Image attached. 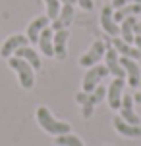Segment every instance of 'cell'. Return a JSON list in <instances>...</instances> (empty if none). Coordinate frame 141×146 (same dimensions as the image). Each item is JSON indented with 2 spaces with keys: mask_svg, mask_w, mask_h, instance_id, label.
<instances>
[{
  "mask_svg": "<svg viewBox=\"0 0 141 146\" xmlns=\"http://www.w3.org/2000/svg\"><path fill=\"white\" fill-rule=\"evenodd\" d=\"M134 42H135V48L141 52V35H135V38H134Z\"/></svg>",
  "mask_w": 141,
  "mask_h": 146,
  "instance_id": "25",
  "label": "cell"
},
{
  "mask_svg": "<svg viewBox=\"0 0 141 146\" xmlns=\"http://www.w3.org/2000/svg\"><path fill=\"white\" fill-rule=\"evenodd\" d=\"M139 87H141V83H139Z\"/></svg>",
  "mask_w": 141,
  "mask_h": 146,
  "instance_id": "29",
  "label": "cell"
},
{
  "mask_svg": "<svg viewBox=\"0 0 141 146\" xmlns=\"http://www.w3.org/2000/svg\"><path fill=\"white\" fill-rule=\"evenodd\" d=\"M60 2H62V4H72V6H74L77 0H60Z\"/></svg>",
  "mask_w": 141,
  "mask_h": 146,
  "instance_id": "27",
  "label": "cell"
},
{
  "mask_svg": "<svg viewBox=\"0 0 141 146\" xmlns=\"http://www.w3.org/2000/svg\"><path fill=\"white\" fill-rule=\"evenodd\" d=\"M104 96H106V88L101 87V85H99L93 92H85V98H83V102H81V106H83V108H81V113H83V117H85V119H89V117L93 115L95 106L103 100Z\"/></svg>",
  "mask_w": 141,
  "mask_h": 146,
  "instance_id": "5",
  "label": "cell"
},
{
  "mask_svg": "<svg viewBox=\"0 0 141 146\" xmlns=\"http://www.w3.org/2000/svg\"><path fill=\"white\" fill-rule=\"evenodd\" d=\"M114 50L116 52H120L122 56H126V58H132V60H139L141 58V52L137 50V48H134L132 44H128V42H124L122 38H118V36H114Z\"/></svg>",
  "mask_w": 141,
  "mask_h": 146,
  "instance_id": "18",
  "label": "cell"
},
{
  "mask_svg": "<svg viewBox=\"0 0 141 146\" xmlns=\"http://www.w3.org/2000/svg\"><path fill=\"white\" fill-rule=\"evenodd\" d=\"M124 87H126V81L124 79H114L110 83L108 90H106V98H108V104H110L112 110H120L122 94H124Z\"/></svg>",
  "mask_w": 141,
  "mask_h": 146,
  "instance_id": "9",
  "label": "cell"
},
{
  "mask_svg": "<svg viewBox=\"0 0 141 146\" xmlns=\"http://www.w3.org/2000/svg\"><path fill=\"white\" fill-rule=\"evenodd\" d=\"M45 4H46V17L54 21L60 14V0H45Z\"/></svg>",
  "mask_w": 141,
  "mask_h": 146,
  "instance_id": "22",
  "label": "cell"
},
{
  "mask_svg": "<svg viewBox=\"0 0 141 146\" xmlns=\"http://www.w3.org/2000/svg\"><path fill=\"white\" fill-rule=\"evenodd\" d=\"M137 14H141V4H128V6H122L114 12V21H124L126 17H132Z\"/></svg>",
  "mask_w": 141,
  "mask_h": 146,
  "instance_id": "20",
  "label": "cell"
},
{
  "mask_svg": "<svg viewBox=\"0 0 141 146\" xmlns=\"http://www.w3.org/2000/svg\"><path fill=\"white\" fill-rule=\"evenodd\" d=\"M108 75V69L106 66H93L89 71L85 73V77H83V92H93L97 87H99V81L104 79Z\"/></svg>",
  "mask_w": 141,
  "mask_h": 146,
  "instance_id": "4",
  "label": "cell"
},
{
  "mask_svg": "<svg viewBox=\"0 0 141 146\" xmlns=\"http://www.w3.org/2000/svg\"><path fill=\"white\" fill-rule=\"evenodd\" d=\"M135 35H141V21L135 23Z\"/></svg>",
  "mask_w": 141,
  "mask_h": 146,
  "instance_id": "26",
  "label": "cell"
},
{
  "mask_svg": "<svg viewBox=\"0 0 141 146\" xmlns=\"http://www.w3.org/2000/svg\"><path fill=\"white\" fill-rule=\"evenodd\" d=\"M68 38H70V31L68 29L54 31L52 48H54V56L58 60H66V56H68Z\"/></svg>",
  "mask_w": 141,
  "mask_h": 146,
  "instance_id": "6",
  "label": "cell"
},
{
  "mask_svg": "<svg viewBox=\"0 0 141 146\" xmlns=\"http://www.w3.org/2000/svg\"><path fill=\"white\" fill-rule=\"evenodd\" d=\"M120 64L124 67V71H126V77H128V83H130V87H139L141 83V69L137 66V62L132 58H120Z\"/></svg>",
  "mask_w": 141,
  "mask_h": 146,
  "instance_id": "8",
  "label": "cell"
},
{
  "mask_svg": "<svg viewBox=\"0 0 141 146\" xmlns=\"http://www.w3.org/2000/svg\"><path fill=\"white\" fill-rule=\"evenodd\" d=\"M114 129L128 139H139L141 137V125H130L122 117H114Z\"/></svg>",
  "mask_w": 141,
  "mask_h": 146,
  "instance_id": "14",
  "label": "cell"
},
{
  "mask_svg": "<svg viewBox=\"0 0 141 146\" xmlns=\"http://www.w3.org/2000/svg\"><path fill=\"white\" fill-rule=\"evenodd\" d=\"M104 52H106V44H104L103 40H95L93 46H91L89 50L79 58V66H81V67H93V66H97V64L101 62V58L104 56Z\"/></svg>",
  "mask_w": 141,
  "mask_h": 146,
  "instance_id": "3",
  "label": "cell"
},
{
  "mask_svg": "<svg viewBox=\"0 0 141 146\" xmlns=\"http://www.w3.org/2000/svg\"><path fill=\"white\" fill-rule=\"evenodd\" d=\"M135 23H137L135 15H132V17H126V19L122 21L120 35H122V40H124V42H128V44L134 42V38H135Z\"/></svg>",
  "mask_w": 141,
  "mask_h": 146,
  "instance_id": "19",
  "label": "cell"
},
{
  "mask_svg": "<svg viewBox=\"0 0 141 146\" xmlns=\"http://www.w3.org/2000/svg\"><path fill=\"white\" fill-rule=\"evenodd\" d=\"M72 21H74V6H72V4H64V6L60 8L58 17L52 21V31L68 29Z\"/></svg>",
  "mask_w": 141,
  "mask_h": 146,
  "instance_id": "12",
  "label": "cell"
},
{
  "mask_svg": "<svg viewBox=\"0 0 141 146\" xmlns=\"http://www.w3.org/2000/svg\"><path fill=\"white\" fill-rule=\"evenodd\" d=\"M54 144H58V146H83L81 139H77L75 135H58L56 139H54Z\"/></svg>",
  "mask_w": 141,
  "mask_h": 146,
  "instance_id": "21",
  "label": "cell"
},
{
  "mask_svg": "<svg viewBox=\"0 0 141 146\" xmlns=\"http://www.w3.org/2000/svg\"><path fill=\"white\" fill-rule=\"evenodd\" d=\"M52 36H54V33H52L50 27H45V29L41 31V35H39V46H41V52H43L45 56H48V58H52V56H54Z\"/></svg>",
  "mask_w": 141,
  "mask_h": 146,
  "instance_id": "17",
  "label": "cell"
},
{
  "mask_svg": "<svg viewBox=\"0 0 141 146\" xmlns=\"http://www.w3.org/2000/svg\"><path fill=\"white\" fill-rule=\"evenodd\" d=\"M37 121L46 133H50V135H54V137H58V135H68V133H70V123H64V121L54 119L52 113L45 108V106H41V108L37 110Z\"/></svg>",
  "mask_w": 141,
  "mask_h": 146,
  "instance_id": "1",
  "label": "cell"
},
{
  "mask_svg": "<svg viewBox=\"0 0 141 146\" xmlns=\"http://www.w3.org/2000/svg\"><path fill=\"white\" fill-rule=\"evenodd\" d=\"M101 25L103 29L112 36H118L120 35V25L114 21V8L112 6H104L101 10Z\"/></svg>",
  "mask_w": 141,
  "mask_h": 146,
  "instance_id": "11",
  "label": "cell"
},
{
  "mask_svg": "<svg viewBox=\"0 0 141 146\" xmlns=\"http://www.w3.org/2000/svg\"><path fill=\"white\" fill-rule=\"evenodd\" d=\"M104 56H106V69H108V73H112L116 79H126V71H124V67L120 64L118 52L114 50V46L112 48H106Z\"/></svg>",
  "mask_w": 141,
  "mask_h": 146,
  "instance_id": "10",
  "label": "cell"
},
{
  "mask_svg": "<svg viewBox=\"0 0 141 146\" xmlns=\"http://www.w3.org/2000/svg\"><path fill=\"white\" fill-rule=\"evenodd\" d=\"M48 17L46 15H39V17H35L33 21L29 23V27H27V40L29 42H35L37 44L39 42V35H41V31L45 29V27H48Z\"/></svg>",
  "mask_w": 141,
  "mask_h": 146,
  "instance_id": "13",
  "label": "cell"
},
{
  "mask_svg": "<svg viewBox=\"0 0 141 146\" xmlns=\"http://www.w3.org/2000/svg\"><path fill=\"white\" fill-rule=\"evenodd\" d=\"M134 100H135V102H137V104H141V92H137V94L134 96Z\"/></svg>",
  "mask_w": 141,
  "mask_h": 146,
  "instance_id": "28",
  "label": "cell"
},
{
  "mask_svg": "<svg viewBox=\"0 0 141 146\" xmlns=\"http://www.w3.org/2000/svg\"><path fill=\"white\" fill-rule=\"evenodd\" d=\"M77 4H79L83 10H87V12L93 10V0H77Z\"/></svg>",
  "mask_w": 141,
  "mask_h": 146,
  "instance_id": "24",
  "label": "cell"
},
{
  "mask_svg": "<svg viewBox=\"0 0 141 146\" xmlns=\"http://www.w3.org/2000/svg\"><path fill=\"white\" fill-rule=\"evenodd\" d=\"M8 64L12 69L17 71V77H19V83H21L23 88H31L33 87V83H35V75H33V67L21 58H10L8 60Z\"/></svg>",
  "mask_w": 141,
  "mask_h": 146,
  "instance_id": "2",
  "label": "cell"
},
{
  "mask_svg": "<svg viewBox=\"0 0 141 146\" xmlns=\"http://www.w3.org/2000/svg\"><path fill=\"white\" fill-rule=\"evenodd\" d=\"M128 4H141V0H112V8H122V6H128Z\"/></svg>",
  "mask_w": 141,
  "mask_h": 146,
  "instance_id": "23",
  "label": "cell"
},
{
  "mask_svg": "<svg viewBox=\"0 0 141 146\" xmlns=\"http://www.w3.org/2000/svg\"><path fill=\"white\" fill-rule=\"evenodd\" d=\"M120 117L130 125H139V115L134 111V96L122 94V104H120Z\"/></svg>",
  "mask_w": 141,
  "mask_h": 146,
  "instance_id": "7",
  "label": "cell"
},
{
  "mask_svg": "<svg viewBox=\"0 0 141 146\" xmlns=\"http://www.w3.org/2000/svg\"><path fill=\"white\" fill-rule=\"evenodd\" d=\"M14 54H15V58L25 60L33 69H41V58H39V54L33 50V48H29V46H21V48H17Z\"/></svg>",
  "mask_w": 141,
  "mask_h": 146,
  "instance_id": "16",
  "label": "cell"
},
{
  "mask_svg": "<svg viewBox=\"0 0 141 146\" xmlns=\"http://www.w3.org/2000/svg\"><path fill=\"white\" fill-rule=\"evenodd\" d=\"M27 36L25 35H14L10 36L6 42H4V46H2V50H0V54H2V58H10L12 54H14L17 48H21V46H27Z\"/></svg>",
  "mask_w": 141,
  "mask_h": 146,
  "instance_id": "15",
  "label": "cell"
}]
</instances>
